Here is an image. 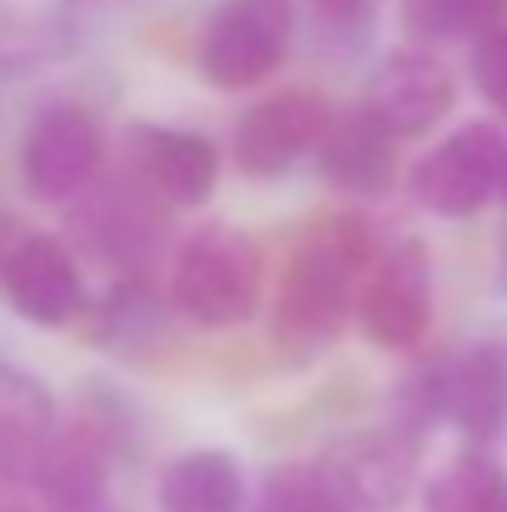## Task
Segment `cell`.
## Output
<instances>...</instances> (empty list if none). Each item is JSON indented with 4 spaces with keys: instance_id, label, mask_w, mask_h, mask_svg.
<instances>
[{
    "instance_id": "4fadbf2b",
    "label": "cell",
    "mask_w": 507,
    "mask_h": 512,
    "mask_svg": "<svg viewBox=\"0 0 507 512\" xmlns=\"http://www.w3.org/2000/svg\"><path fill=\"white\" fill-rule=\"evenodd\" d=\"M448 423L473 448L507 438V339H478L448 358Z\"/></svg>"
},
{
    "instance_id": "277c9868",
    "label": "cell",
    "mask_w": 507,
    "mask_h": 512,
    "mask_svg": "<svg viewBox=\"0 0 507 512\" xmlns=\"http://www.w3.org/2000/svg\"><path fill=\"white\" fill-rule=\"evenodd\" d=\"M294 40V0H219L204 20L194 65L214 90H254L264 85Z\"/></svg>"
},
{
    "instance_id": "e0dca14e",
    "label": "cell",
    "mask_w": 507,
    "mask_h": 512,
    "mask_svg": "<svg viewBox=\"0 0 507 512\" xmlns=\"http://www.w3.org/2000/svg\"><path fill=\"white\" fill-rule=\"evenodd\" d=\"M423 512H507V468L488 448L458 453L423 488Z\"/></svg>"
},
{
    "instance_id": "603a6c76",
    "label": "cell",
    "mask_w": 507,
    "mask_h": 512,
    "mask_svg": "<svg viewBox=\"0 0 507 512\" xmlns=\"http://www.w3.org/2000/svg\"><path fill=\"white\" fill-rule=\"evenodd\" d=\"M15 239H20V234H15V224H10V219H0V269H5V259H10Z\"/></svg>"
},
{
    "instance_id": "30bf717a",
    "label": "cell",
    "mask_w": 507,
    "mask_h": 512,
    "mask_svg": "<svg viewBox=\"0 0 507 512\" xmlns=\"http://www.w3.org/2000/svg\"><path fill=\"white\" fill-rule=\"evenodd\" d=\"M0 294L15 309V319H25L35 329H65L90 309L85 274H80L70 244L55 234H20L15 239V249L0 269Z\"/></svg>"
},
{
    "instance_id": "44dd1931",
    "label": "cell",
    "mask_w": 507,
    "mask_h": 512,
    "mask_svg": "<svg viewBox=\"0 0 507 512\" xmlns=\"http://www.w3.org/2000/svg\"><path fill=\"white\" fill-rule=\"evenodd\" d=\"M319 45H329L338 55L363 50L373 25H378V0H304Z\"/></svg>"
},
{
    "instance_id": "52a82bcc",
    "label": "cell",
    "mask_w": 507,
    "mask_h": 512,
    "mask_svg": "<svg viewBox=\"0 0 507 512\" xmlns=\"http://www.w3.org/2000/svg\"><path fill=\"white\" fill-rule=\"evenodd\" d=\"M418 443V433L388 423L329 443L314 468L348 512H398L418 483Z\"/></svg>"
},
{
    "instance_id": "8992f818",
    "label": "cell",
    "mask_w": 507,
    "mask_h": 512,
    "mask_svg": "<svg viewBox=\"0 0 507 512\" xmlns=\"http://www.w3.org/2000/svg\"><path fill=\"white\" fill-rule=\"evenodd\" d=\"M507 135L488 120H473L438 140L408 174L413 199L438 219H473L488 199L503 194Z\"/></svg>"
},
{
    "instance_id": "d4e9b609",
    "label": "cell",
    "mask_w": 507,
    "mask_h": 512,
    "mask_svg": "<svg viewBox=\"0 0 507 512\" xmlns=\"http://www.w3.org/2000/svg\"><path fill=\"white\" fill-rule=\"evenodd\" d=\"M503 289H507V249H503Z\"/></svg>"
},
{
    "instance_id": "2e32d148",
    "label": "cell",
    "mask_w": 507,
    "mask_h": 512,
    "mask_svg": "<svg viewBox=\"0 0 507 512\" xmlns=\"http://www.w3.org/2000/svg\"><path fill=\"white\" fill-rule=\"evenodd\" d=\"M155 503H160V512H249L244 463L224 448L179 453L160 473Z\"/></svg>"
},
{
    "instance_id": "5bb4252c",
    "label": "cell",
    "mask_w": 507,
    "mask_h": 512,
    "mask_svg": "<svg viewBox=\"0 0 507 512\" xmlns=\"http://www.w3.org/2000/svg\"><path fill=\"white\" fill-rule=\"evenodd\" d=\"M398 140L358 105L348 115H334L324 145H319V174L324 184H334L338 194H353V199H373V194H388L393 179H398Z\"/></svg>"
},
{
    "instance_id": "3957f363",
    "label": "cell",
    "mask_w": 507,
    "mask_h": 512,
    "mask_svg": "<svg viewBox=\"0 0 507 512\" xmlns=\"http://www.w3.org/2000/svg\"><path fill=\"white\" fill-rule=\"evenodd\" d=\"M433 324V259L423 239H373L358 279V329L388 353H408Z\"/></svg>"
},
{
    "instance_id": "7c38bea8",
    "label": "cell",
    "mask_w": 507,
    "mask_h": 512,
    "mask_svg": "<svg viewBox=\"0 0 507 512\" xmlns=\"http://www.w3.org/2000/svg\"><path fill=\"white\" fill-rule=\"evenodd\" d=\"M125 170L135 174L169 209H199L219 184V150L174 125H130L125 130Z\"/></svg>"
},
{
    "instance_id": "8fae6325",
    "label": "cell",
    "mask_w": 507,
    "mask_h": 512,
    "mask_svg": "<svg viewBox=\"0 0 507 512\" xmlns=\"http://www.w3.org/2000/svg\"><path fill=\"white\" fill-rule=\"evenodd\" d=\"M458 100L453 70L433 50H393L363 90V110L393 135V140H418L428 135Z\"/></svg>"
},
{
    "instance_id": "7a4b0ae2",
    "label": "cell",
    "mask_w": 507,
    "mask_h": 512,
    "mask_svg": "<svg viewBox=\"0 0 507 512\" xmlns=\"http://www.w3.org/2000/svg\"><path fill=\"white\" fill-rule=\"evenodd\" d=\"M269 264L249 229L204 224L194 229L169 269V309L199 329H239L264 309Z\"/></svg>"
},
{
    "instance_id": "7402d4cb",
    "label": "cell",
    "mask_w": 507,
    "mask_h": 512,
    "mask_svg": "<svg viewBox=\"0 0 507 512\" xmlns=\"http://www.w3.org/2000/svg\"><path fill=\"white\" fill-rule=\"evenodd\" d=\"M473 85L493 110L507 115V25L473 40Z\"/></svg>"
},
{
    "instance_id": "cb8c5ba5",
    "label": "cell",
    "mask_w": 507,
    "mask_h": 512,
    "mask_svg": "<svg viewBox=\"0 0 507 512\" xmlns=\"http://www.w3.org/2000/svg\"><path fill=\"white\" fill-rule=\"evenodd\" d=\"M498 199H503V204H507V170H503V194H498Z\"/></svg>"
},
{
    "instance_id": "9a60e30c",
    "label": "cell",
    "mask_w": 507,
    "mask_h": 512,
    "mask_svg": "<svg viewBox=\"0 0 507 512\" xmlns=\"http://www.w3.org/2000/svg\"><path fill=\"white\" fill-rule=\"evenodd\" d=\"M60 428L50 388L25 373L0 363V483H30V468L40 463L50 433Z\"/></svg>"
},
{
    "instance_id": "ba28073f",
    "label": "cell",
    "mask_w": 507,
    "mask_h": 512,
    "mask_svg": "<svg viewBox=\"0 0 507 512\" xmlns=\"http://www.w3.org/2000/svg\"><path fill=\"white\" fill-rule=\"evenodd\" d=\"M165 209V199H155L125 170V179H110V184H95L90 194H80L70 224H75V239L85 244V254H95L110 269L140 274L165 239Z\"/></svg>"
},
{
    "instance_id": "ffe728a7",
    "label": "cell",
    "mask_w": 507,
    "mask_h": 512,
    "mask_svg": "<svg viewBox=\"0 0 507 512\" xmlns=\"http://www.w3.org/2000/svg\"><path fill=\"white\" fill-rule=\"evenodd\" d=\"M249 512H348V508L329 493V483L319 478V468L284 463V468H274V473L259 483Z\"/></svg>"
},
{
    "instance_id": "9c48e42d",
    "label": "cell",
    "mask_w": 507,
    "mask_h": 512,
    "mask_svg": "<svg viewBox=\"0 0 507 512\" xmlns=\"http://www.w3.org/2000/svg\"><path fill=\"white\" fill-rule=\"evenodd\" d=\"M329 125H334V110L324 95L279 90L234 120L229 150H234V165L249 179H274V174H289L299 160L319 155Z\"/></svg>"
},
{
    "instance_id": "d6986e66",
    "label": "cell",
    "mask_w": 507,
    "mask_h": 512,
    "mask_svg": "<svg viewBox=\"0 0 507 512\" xmlns=\"http://www.w3.org/2000/svg\"><path fill=\"white\" fill-rule=\"evenodd\" d=\"M100 314V324H95V339L105 343H135L145 339L150 329H160V319H165V304H160V294L140 279V274H125L110 294H105V304L95 309Z\"/></svg>"
},
{
    "instance_id": "6da1fadb",
    "label": "cell",
    "mask_w": 507,
    "mask_h": 512,
    "mask_svg": "<svg viewBox=\"0 0 507 512\" xmlns=\"http://www.w3.org/2000/svg\"><path fill=\"white\" fill-rule=\"evenodd\" d=\"M373 234L358 214H324L309 224L279 274L269 339L289 363H314L338 343L358 314V279Z\"/></svg>"
},
{
    "instance_id": "ac0fdd59",
    "label": "cell",
    "mask_w": 507,
    "mask_h": 512,
    "mask_svg": "<svg viewBox=\"0 0 507 512\" xmlns=\"http://www.w3.org/2000/svg\"><path fill=\"white\" fill-rule=\"evenodd\" d=\"M398 15L418 45H443V40H478L498 30L507 0H403Z\"/></svg>"
},
{
    "instance_id": "5b68a950",
    "label": "cell",
    "mask_w": 507,
    "mask_h": 512,
    "mask_svg": "<svg viewBox=\"0 0 507 512\" xmlns=\"http://www.w3.org/2000/svg\"><path fill=\"white\" fill-rule=\"evenodd\" d=\"M105 125L85 105H45L20 140V179L40 204H75L105 170Z\"/></svg>"
}]
</instances>
